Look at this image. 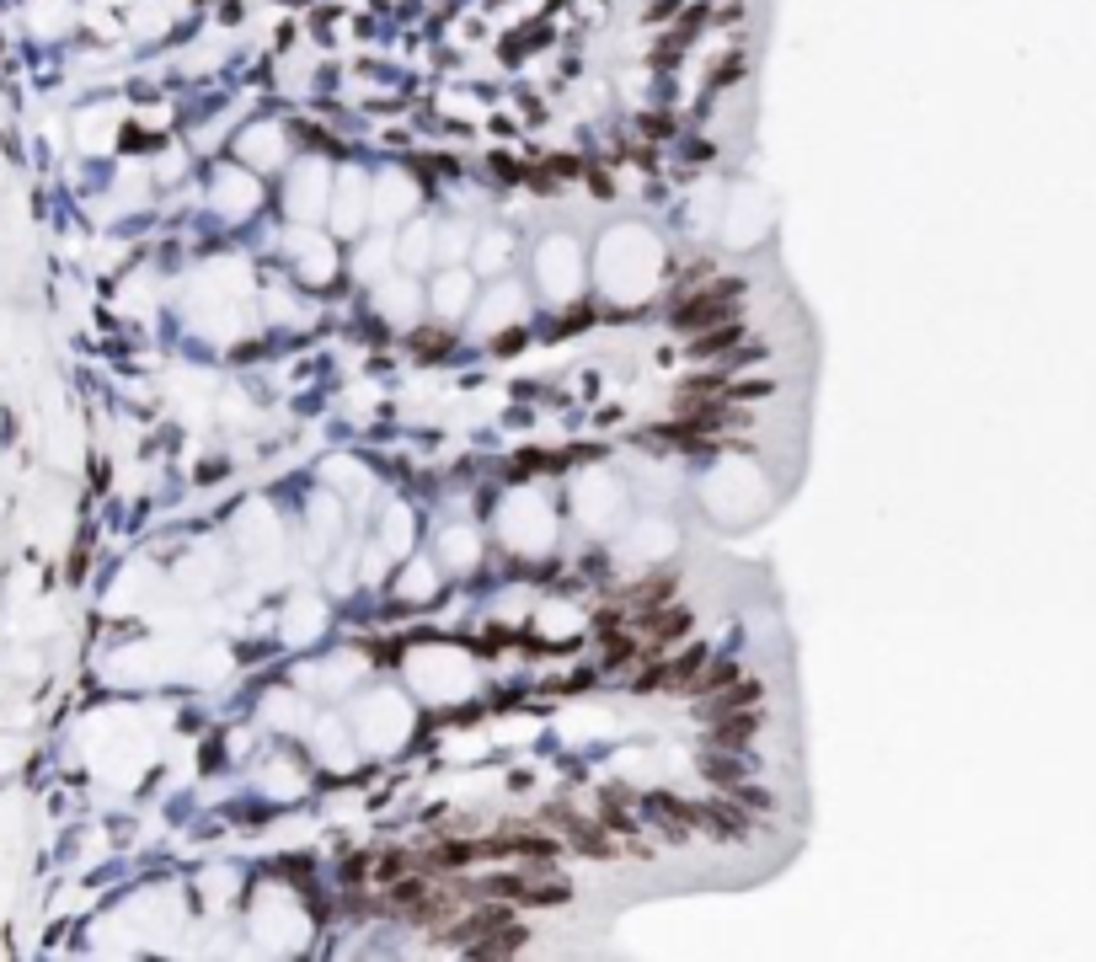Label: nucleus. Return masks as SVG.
<instances>
[{
  "instance_id": "1",
  "label": "nucleus",
  "mask_w": 1096,
  "mask_h": 962,
  "mask_svg": "<svg viewBox=\"0 0 1096 962\" xmlns=\"http://www.w3.org/2000/svg\"><path fill=\"white\" fill-rule=\"evenodd\" d=\"M391 898H396V909H407L412 920H423V925H439L444 914H455V893L434 888L428 877H401L391 888Z\"/></svg>"
},
{
  "instance_id": "2",
  "label": "nucleus",
  "mask_w": 1096,
  "mask_h": 962,
  "mask_svg": "<svg viewBox=\"0 0 1096 962\" xmlns=\"http://www.w3.org/2000/svg\"><path fill=\"white\" fill-rule=\"evenodd\" d=\"M754 727H760V717H738V722H717L712 727V743H744V738H754Z\"/></svg>"
},
{
  "instance_id": "3",
  "label": "nucleus",
  "mask_w": 1096,
  "mask_h": 962,
  "mask_svg": "<svg viewBox=\"0 0 1096 962\" xmlns=\"http://www.w3.org/2000/svg\"><path fill=\"white\" fill-rule=\"evenodd\" d=\"M733 343H738V327H722V332H712V337H701V343H696V359H712V353L733 348Z\"/></svg>"
}]
</instances>
